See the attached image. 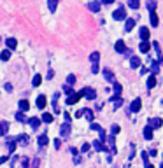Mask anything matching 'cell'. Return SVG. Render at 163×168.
<instances>
[{"mask_svg": "<svg viewBox=\"0 0 163 168\" xmlns=\"http://www.w3.org/2000/svg\"><path fill=\"white\" fill-rule=\"evenodd\" d=\"M112 18H114L116 21L126 19V9H125L123 5H119V7H118V9H116V11L112 12Z\"/></svg>", "mask_w": 163, "mask_h": 168, "instance_id": "1", "label": "cell"}, {"mask_svg": "<svg viewBox=\"0 0 163 168\" xmlns=\"http://www.w3.org/2000/svg\"><path fill=\"white\" fill-rule=\"evenodd\" d=\"M79 93H81V96H86L88 100H95L97 98V91L91 89V88H83Z\"/></svg>", "mask_w": 163, "mask_h": 168, "instance_id": "2", "label": "cell"}, {"mask_svg": "<svg viewBox=\"0 0 163 168\" xmlns=\"http://www.w3.org/2000/svg\"><path fill=\"white\" fill-rule=\"evenodd\" d=\"M16 144H19V145H28L30 144V137L27 135V133H21V135H18L14 140Z\"/></svg>", "mask_w": 163, "mask_h": 168, "instance_id": "3", "label": "cell"}, {"mask_svg": "<svg viewBox=\"0 0 163 168\" xmlns=\"http://www.w3.org/2000/svg\"><path fill=\"white\" fill-rule=\"evenodd\" d=\"M81 93H72V95H69V98L65 100V103H69V105H74V103H77L79 100H81Z\"/></svg>", "mask_w": 163, "mask_h": 168, "instance_id": "4", "label": "cell"}, {"mask_svg": "<svg viewBox=\"0 0 163 168\" xmlns=\"http://www.w3.org/2000/svg\"><path fill=\"white\" fill-rule=\"evenodd\" d=\"M70 123H63V124L60 126V133H62V137H69L70 135Z\"/></svg>", "mask_w": 163, "mask_h": 168, "instance_id": "5", "label": "cell"}, {"mask_svg": "<svg viewBox=\"0 0 163 168\" xmlns=\"http://www.w3.org/2000/svg\"><path fill=\"white\" fill-rule=\"evenodd\" d=\"M140 107H142L140 98H135L133 102H132V105H130V112H139L140 110Z\"/></svg>", "mask_w": 163, "mask_h": 168, "instance_id": "6", "label": "cell"}, {"mask_svg": "<svg viewBox=\"0 0 163 168\" xmlns=\"http://www.w3.org/2000/svg\"><path fill=\"white\" fill-rule=\"evenodd\" d=\"M93 149L98 151V152H107V147L100 142V140H93Z\"/></svg>", "mask_w": 163, "mask_h": 168, "instance_id": "7", "label": "cell"}, {"mask_svg": "<svg viewBox=\"0 0 163 168\" xmlns=\"http://www.w3.org/2000/svg\"><path fill=\"white\" fill-rule=\"evenodd\" d=\"M147 61L151 63V72H153V75H156V74L160 72V63H158V61H154V60H151L149 56H147Z\"/></svg>", "mask_w": 163, "mask_h": 168, "instance_id": "8", "label": "cell"}, {"mask_svg": "<svg viewBox=\"0 0 163 168\" xmlns=\"http://www.w3.org/2000/svg\"><path fill=\"white\" fill-rule=\"evenodd\" d=\"M163 121L160 117H154V119H149L147 121V126H151V128H161Z\"/></svg>", "mask_w": 163, "mask_h": 168, "instance_id": "9", "label": "cell"}, {"mask_svg": "<svg viewBox=\"0 0 163 168\" xmlns=\"http://www.w3.org/2000/svg\"><path fill=\"white\" fill-rule=\"evenodd\" d=\"M105 142H109V145H111V152L112 154L118 152V149H116V138H114L112 135H111V137H105Z\"/></svg>", "mask_w": 163, "mask_h": 168, "instance_id": "10", "label": "cell"}, {"mask_svg": "<svg viewBox=\"0 0 163 168\" xmlns=\"http://www.w3.org/2000/svg\"><path fill=\"white\" fill-rule=\"evenodd\" d=\"M104 77H105L107 81H109V82H116V79H114V74H112V70L111 68H104Z\"/></svg>", "mask_w": 163, "mask_h": 168, "instance_id": "11", "label": "cell"}, {"mask_svg": "<svg viewBox=\"0 0 163 168\" xmlns=\"http://www.w3.org/2000/svg\"><path fill=\"white\" fill-rule=\"evenodd\" d=\"M114 49H116V53H125L126 51V46H125V40H118L116 42V46H114Z\"/></svg>", "mask_w": 163, "mask_h": 168, "instance_id": "12", "label": "cell"}, {"mask_svg": "<svg viewBox=\"0 0 163 168\" xmlns=\"http://www.w3.org/2000/svg\"><path fill=\"white\" fill-rule=\"evenodd\" d=\"M139 35H140L142 42H149V28H140Z\"/></svg>", "mask_w": 163, "mask_h": 168, "instance_id": "13", "label": "cell"}, {"mask_svg": "<svg viewBox=\"0 0 163 168\" xmlns=\"http://www.w3.org/2000/svg\"><path fill=\"white\" fill-rule=\"evenodd\" d=\"M88 9L93 11V12H100V2H97V0L90 2V4H88Z\"/></svg>", "mask_w": 163, "mask_h": 168, "instance_id": "14", "label": "cell"}, {"mask_svg": "<svg viewBox=\"0 0 163 168\" xmlns=\"http://www.w3.org/2000/svg\"><path fill=\"white\" fill-rule=\"evenodd\" d=\"M41 123H42V121H41L39 117H30V119H28V124L32 126L34 130H37V128L41 126Z\"/></svg>", "mask_w": 163, "mask_h": 168, "instance_id": "15", "label": "cell"}, {"mask_svg": "<svg viewBox=\"0 0 163 168\" xmlns=\"http://www.w3.org/2000/svg\"><path fill=\"white\" fill-rule=\"evenodd\" d=\"M46 102H48V100H46V96H44V95H39V96H37V107H39V109H44V107H46Z\"/></svg>", "mask_w": 163, "mask_h": 168, "instance_id": "16", "label": "cell"}, {"mask_svg": "<svg viewBox=\"0 0 163 168\" xmlns=\"http://www.w3.org/2000/svg\"><path fill=\"white\" fill-rule=\"evenodd\" d=\"M130 65H132V68H139L140 67V58L139 56H132L130 58Z\"/></svg>", "mask_w": 163, "mask_h": 168, "instance_id": "17", "label": "cell"}, {"mask_svg": "<svg viewBox=\"0 0 163 168\" xmlns=\"http://www.w3.org/2000/svg\"><path fill=\"white\" fill-rule=\"evenodd\" d=\"M153 46L156 49V56H158V63L163 61V56H161V49H160V42H153Z\"/></svg>", "mask_w": 163, "mask_h": 168, "instance_id": "18", "label": "cell"}, {"mask_svg": "<svg viewBox=\"0 0 163 168\" xmlns=\"http://www.w3.org/2000/svg\"><path fill=\"white\" fill-rule=\"evenodd\" d=\"M7 149H9V154H14V149H16V142L14 138H7Z\"/></svg>", "mask_w": 163, "mask_h": 168, "instance_id": "19", "label": "cell"}, {"mask_svg": "<svg viewBox=\"0 0 163 168\" xmlns=\"http://www.w3.org/2000/svg\"><path fill=\"white\" fill-rule=\"evenodd\" d=\"M144 138L153 140V128H151V126H146V128H144Z\"/></svg>", "mask_w": 163, "mask_h": 168, "instance_id": "20", "label": "cell"}, {"mask_svg": "<svg viewBox=\"0 0 163 168\" xmlns=\"http://www.w3.org/2000/svg\"><path fill=\"white\" fill-rule=\"evenodd\" d=\"M41 82H42V75H41V74H35L34 79H32V86L37 88V86H41Z\"/></svg>", "mask_w": 163, "mask_h": 168, "instance_id": "21", "label": "cell"}, {"mask_svg": "<svg viewBox=\"0 0 163 168\" xmlns=\"http://www.w3.org/2000/svg\"><path fill=\"white\" fill-rule=\"evenodd\" d=\"M98 60H100V53H98V51H93L91 54H90V61H91L93 65H97Z\"/></svg>", "mask_w": 163, "mask_h": 168, "instance_id": "22", "label": "cell"}, {"mask_svg": "<svg viewBox=\"0 0 163 168\" xmlns=\"http://www.w3.org/2000/svg\"><path fill=\"white\" fill-rule=\"evenodd\" d=\"M37 140H39V145H41V147L48 145V142H49V138H48V135H46V133H42V135H41Z\"/></svg>", "mask_w": 163, "mask_h": 168, "instance_id": "23", "label": "cell"}, {"mask_svg": "<svg viewBox=\"0 0 163 168\" xmlns=\"http://www.w3.org/2000/svg\"><path fill=\"white\" fill-rule=\"evenodd\" d=\"M5 44H7V49L11 51V49H16V46H18V40L11 37V39H7V40H5Z\"/></svg>", "mask_w": 163, "mask_h": 168, "instance_id": "24", "label": "cell"}, {"mask_svg": "<svg viewBox=\"0 0 163 168\" xmlns=\"http://www.w3.org/2000/svg\"><path fill=\"white\" fill-rule=\"evenodd\" d=\"M9 130V123L7 121H0V135H5Z\"/></svg>", "mask_w": 163, "mask_h": 168, "instance_id": "25", "label": "cell"}, {"mask_svg": "<svg viewBox=\"0 0 163 168\" xmlns=\"http://www.w3.org/2000/svg\"><path fill=\"white\" fill-rule=\"evenodd\" d=\"M133 26H135V19H133V18H130V19H126L125 30H126V32H132V30H133Z\"/></svg>", "mask_w": 163, "mask_h": 168, "instance_id": "26", "label": "cell"}, {"mask_svg": "<svg viewBox=\"0 0 163 168\" xmlns=\"http://www.w3.org/2000/svg\"><path fill=\"white\" fill-rule=\"evenodd\" d=\"M83 116H84L90 123H93V110H90V109H83Z\"/></svg>", "mask_w": 163, "mask_h": 168, "instance_id": "27", "label": "cell"}, {"mask_svg": "<svg viewBox=\"0 0 163 168\" xmlns=\"http://www.w3.org/2000/svg\"><path fill=\"white\" fill-rule=\"evenodd\" d=\"M139 49H140V53H149V49H151V44H149V42H140Z\"/></svg>", "mask_w": 163, "mask_h": 168, "instance_id": "28", "label": "cell"}, {"mask_svg": "<svg viewBox=\"0 0 163 168\" xmlns=\"http://www.w3.org/2000/svg\"><path fill=\"white\" fill-rule=\"evenodd\" d=\"M156 86V75H149L147 79V89H153Z\"/></svg>", "mask_w": 163, "mask_h": 168, "instance_id": "29", "label": "cell"}, {"mask_svg": "<svg viewBox=\"0 0 163 168\" xmlns=\"http://www.w3.org/2000/svg\"><path fill=\"white\" fill-rule=\"evenodd\" d=\"M9 58H11V51H9V49H5V51L0 53V60H2V61H7Z\"/></svg>", "mask_w": 163, "mask_h": 168, "instance_id": "30", "label": "cell"}, {"mask_svg": "<svg viewBox=\"0 0 163 168\" xmlns=\"http://www.w3.org/2000/svg\"><path fill=\"white\" fill-rule=\"evenodd\" d=\"M56 5H58V0H48V7H49L51 12H55V11H56Z\"/></svg>", "mask_w": 163, "mask_h": 168, "instance_id": "31", "label": "cell"}, {"mask_svg": "<svg viewBox=\"0 0 163 168\" xmlns=\"http://www.w3.org/2000/svg\"><path fill=\"white\" fill-rule=\"evenodd\" d=\"M28 107H30V103L27 102V100H19V109H21V112H27Z\"/></svg>", "mask_w": 163, "mask_h": 168, "instance_id": "32", "label": "cell"}, {"mask_svg": "<svg viewBox=\"0 0 163 168\" xmlns=\"http://www.w3.org/2000/svg\"><path fill=\"white\" fill-rule=\"evenodd\" d=\"M41 121H44V123H53V116H51L49 112H44L42 114V119Z\"/></svg>", "mask_w": 163, "mask_h": 168, "instance_id": "33", "label": "cell"}, {"mask_svg": "<svg viewBox=\"0 0 163 168\" xmlns=\"http://www.w3.org/2000/svg\"><path fill=\"white\" fill-rule=\"evenodd\" d=\"M156 5H158V4H156V0H147V9L151 11V12H154V11H156Z\"/></svg>", "mask_w": 163, "mask_h": 168, "instance_id": "34", "label": "cell"}, {"mask_svg": "<svg viewBox=\"0 0 163 168\" xmlns=\"http://www.w3.org/2000/svg\"><path fill=\"white\" fill-rule=\"evenodd\" d=\"M16 119L19 121V123H25V121H28L27 116H25V112H16Z\"/></svg>", "mask_w": 163, "mask_h": 168, "instance_id": "35", "label": "cell"}, {"mask_svg": "<svg viewBox=\"0 0 163 168\" xmlns=\"http://www.w3.org/2000/svg\"><path fill=\"white\" fill-rule=\"evenodd\" d=\"M158 23H160V21H158V16H156V12H151V25H153V26H158Z\"/></svg>", "mask_w": 163, "mask_h": 168, "instance_id": "36", "label": "cell"}, {"mask_svg": "<svg viewBox=\"0 0 163 168\" xmlns=\"http://www.w3.org/2000/svg\"><path fill=\"white\" fill-rule=\"evenodd\" d=\"M119 131H121V128H119L118 124H112V126H111V135H112V137H116Z\"/></svg>", "mask_w": 163, "mask_h": 168, "instance_id": "37", "label": "cell"}, {"mask_svg": "<svg viewBox=\"0 0 163 168\" xmlns=\"http://www.w3.org/2000/svg\"><path fill=\"white\" fill-rule=\"evenodd\" d=\"M128 5L132 7V9H139L140 2H139V0H128Z\"/></svg>", "mask_w": 163, "mask_h": 168, "instance_id": "38", "label": "cell"}, {"mask_svg": "<svg viewBox=\"0 0 163 168\" xmlns=\"http://www.w3.org/2000/svg\"><path fill=\"white\" fill-rule=\"evenodd\" d=\"M58 96H60L58 93L53 95V107H55V112H58Z\"/></svg>", "mask_w": 163, "mask_h": 168, "instance_id": "39", "label": "cell"}, {"mask_svg": "<svg viewBox=\"0 0 163 168\" xmlns=\"http://www.w3.org/2000/svg\"><path fill=\"white\" fill-rule=\"evenodd\" d=\"M72 84H76V75L70 74V75L67 77V86H72Z\"/></svg>", "mask_w": 163, "mask_h": 168, "instance_id": "40", "label": "cell"}, {"mask_svg": "<svg viewBox=\"0 0 163 168\" xmlns=\"http://www.w3.org/2000/svg\"><path fill=\"white\" fill-rule=\"evenodd\" d=\"M114 84V91H116V95H121V84L118 82H112Z\"/></svg>", "mask_w": 163, "mask_h": 168, "instance_id": "41", "label": "cell"}, {"mask_svg": "<svg viewBox=\"0 0 163 168\" xmlns=\"http://www.w3.org/2000/svg\"><path fill=\"white\" fill-rule=\"evenodd\" d=\"M21 166H23V168H28V166H30L28 158H23V159H21Z\"/></svg>", "mask_w": 163, "mask_h": 168, "instance_id": "42", "label": "cell"}, {"mask_svg": "<svg viewBox=\"0 0 163 168\" xmlns=\"http://www.w3.org/2000/svg\"><path fill=\"white\" fill-rule=\"evenodd\" d=\"M90 144H83V147H81V152H88V151H90Z\"/></svg>", "mask_w": 163, "mask_h": 168, "instance_id": "43", "label": "cell"}, {"mask_svg": "<svg viewBox=\"0 0 163 168\" xmlns=\"http://www.w3.org/2000/svg\"><path fill=\"white\" fill-rule=\"evenodd\" d=\"M63 91L67 95H72V86H63Z\"/></svg>", "mask_w": 163, "mask_h": 168, "instance_id": "44", "label": "cell"}, {"mask_svg": "<svg viewBox=\"0 0 163 168\" xmlns=\"http://www.w3.org/2000/svg\"><path fill=\"white\" fill-rule=\"evenodd\" d=\"M37 166H39V159H37V158H35V159L32 161V165H30L28 168H37Z\"/></svg>", "mask_w": 163, "mask_h": 168, "instance_id": "45", "label": "cell"}, {"mask_svg": "<svg viewBox=\"0 0 163 168\" xmlns=\"http://www.w3.org/2000/svg\"><path fill=\"white\" fill-rule=\"evenodd\" d=\"M121 105H123V98H121V100H118V102H114V109H119Z\"/></svg>", "mask_w": 163, "mask_h": 168, "instance_id": "46", "label": "cell"}, {"mask_svg": "<svg viewBox=\"0 0 163 168\" xmlns=\"http://www.w3.org/2000/svg\"><path fill=\"white\" fill-rule=\"evenodd\" d=\"M74 117H76V119L83 117V109H81V110H76V114H74Z\"/></svg>", "mask_w": 163, "mask_h": 168, "instance_id": "47", "label": "cell"}, {"mask_svg": "<svg viewBox=\"0 0 163 168\" xmlns=\"http://www.w3.org/2000/svg\"><path fill=\"white\" fill-rule=\"evenodd\" d=\"M100 128H102L100 124H97V123H91V130H95V131H98Z\"/></svg>", "mask_w": 163, "mask_h": 168, "instance_id": "48", "label": "cell"}, {"mask_svg": "<svg viewBox=\"0 0 163 168\" xmlns=\"http://www.w3.org/2000/svg\"><path fill=\"white\" fill-rule=\"evenodd\" d=\"M55 147H56V149H60V147H62V140H60V138L55 140Z\"/></svg>", "mask_w": 163, "mask_h": 168, "instance_id": "49", "label": "cell"}, {"mask_svg": "<svg viewBox=\"0 0 163 168\" xmlns=\"http://www.w3.org/2000/svg\"><path fill=\"white\" fill-rule=\"evenodd\" d=\"M63 117H65V123H70V116L67 112H63Z\"/></svg>", "mask_w": 163, "mask_h": 168, "instance_id": "50", "label": "cell"}, {"mask_svg": "<svg viewBox=\"0 0 163 168\" xmlns=\"http://www.w3.org/2000/svg\"><path fill=\"white\" fill-rule=\"evenodd\" d=\"M93 74H98V63H97V65H93Z\"/></svg>", "mask_w": 163, "mask_h": 168, "instance_id": "51", "label": "cell"}, {"mask_svg": "<svg viewBox=\"0 0 163 168\" xmlns=\"http://www.w3.org/2000/svg\"><path fill=\"white\" fill-rule=\"evenodd\" d=\"M7 159H9V156H4V158H0V165H4V163H5Z\"/></svg>", "mask_w": 163, "mask_h": 168, "instance_id": "52", "label": "cell"}, {"mask_svg": "<svg viewBox=\"0 0 163 168\" xmlns=\"http://www.w3.org/2000/svg\"><path fill=\"white\" fill-rule=\"evenodd\" d=\"M149 156H158V152H156V149H151V151H149Z\"/></svg>", "mask_w": 163, "mask_h": 168, "instance_id": "53", "label": "cell"}, {"mask_svg": "<svg viewBox=\"0 0 163 168\" xmlns=\"http://www.w3.org/2000/svg\"><path fill=\"white\" fill-rule=\"evenodd\" d=\"M53 75H55V72L49 68V72H48V79H53Z\"/></svg>", "mask_w": 163, "mask_h": 168, "instance_id": "54", "label": "cell"}, {"mask_svg": "<svg viewBox=\"0 0 163 168\" xmlns=\"http://www.w3.org/2000/svg\"><path fill=\"white\" fill-rule=\"evenodd\" d=\"M102 2H104V4H112L114 0H102Z\"/></svg>", "mask_w": 163, "mask_h": 168, "instance_id": "55", "label": "cell"}]
</instances>
